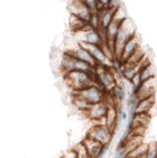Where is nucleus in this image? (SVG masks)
I'll use <instances>...</instances> for the list:
<instances>
[{
  "label": "nucleus",
  "mask_w": 157,
  "mask_h": 158,
  "mask_svg": "<svg viewBox=\"0 0 157 158\" xmlns=\"http://www.w3.org/2000/svg\"><path fill=\"white\" fill-rule=\"evenodd\" d=\"M64 80L67 86L72 89V91H78L84 89L92 84L97 83L95 73L73 70L64 74Z\"/></svg>",
  "instance_id": "1"
},
{
  "label": "nucleus",
  "mask_w": 157,
  "mask_h": 158,
  "mask_svg": "<svg viewBox=\"0 0 157 158\" xmlns=\"http://www.w3.org/2000/svg\"><path fill=\"white\" fill-rule=\"evenodd\" d=\"M134 35H135V28L134 27V25L130 23V20H127L126 18L121 24L120 30L117 34L115 42H114V54H115L116 60L120 61L122 49H124L126 43L129 41L130 38H131Z\"/></svg>",
  "instance_id": "2"
},
{
  "label": "nucleus",
  "mask_w": 157,
  "mask_h": 158,
  "mask_svg": "<svg viewBox=\"0 0 157 158\" xmlns=\"http://www.w3.org/2000/svg\"><path fill=\"white\" fill-rule=\"evenodd\" d=\"M95 78L97 83L106 92H112L113 89L119 83L111 66L102 65V64H98L95 68Z\"/></svg>",
  "instance_id": "3"
},
{
  "label": "nucleus",
  "mask_w": 157,
  "mask_h": 158,
  "mask_svg": "<svg viewBox=\"0 0 157 158\" xmlns=\"http://www.w3.org/2000/svg\"><path fill=\"white\" fill-rule=\"evenodd\" d=\"M74 33H75V38L78 43L98 44V46H102L103 43H105V37H104L103 30L94 29V28H92L90 25L87 26L85 29L74 32Z\"/></svg>",
  "instance_id": "4"
},
{
  "label": "nucleus",
  "mask_w": 157,
  "mask_h": 158,
  "mask_svg": "<svg viewBox=\"0 0 157 158\" xmlns=\"http://www.w3.org/2000/svg\"><path fill=\"white\" fill-rule=\"evenodd\" d=\"M73 93H75L77 95H79L80 97H82L86 102L89 103L90 105L99 103V102H103L105 100L106 95H107V92L98 83L92 84V85L88 86L84 89H81V90L73 91Z\"/></svg>",
  "instance_id": "5"
},
{
  "label": "nucleus",
  "mask_w": 157,
  "mask_h": 158,
  "mask_svg": "<svg viewBox=\"0 0 157 158\" xmlns=\"http://www.w3.org/2000/svg\"><path fill=\"white\" fill-rule=\"evenodd\" d=\"M113 135L114 132L103 123H95L87 132V136L99 141L105 146H108L111 143Z\"/></svg>",
  "instance_id": "6"
},
{
  "label": "nucleus",
  "mask_w": 157,
  "mask_h": 158,
  "mask_svg": "<svg viewBox=\"0 0 157 158\" xmlns=\"http://www.w3.org/2000/svg\"><path fill=\"white\" fill-rule=\"evenodd\" d=\"M109 105L105 102H99L96 104H92L89 109L84 112L88 120L94 123H105V117L108 111Z\"/></svg>",
  "instance_id": "7"
},
{
  "label": "nucleus",
  "mask_w": 157,
  "mask_h": 158,
  "mask_svg": "<svg viewBox=\"0 0 157 158\" xmlns=\"http://www.w3.org/2000/svg\"><path fill=\"white\" fill-rule=\"evenodd\" d=\"M79 44L90 52V53L96 59V61L98 62V64H102V65H106V66H111L112 65L113 60L108 57V56L106 54L104 48H103L102 46H98V44H85V43H79Z\"/></svg>",
  "instance_id": "8"
},
{
  "label": "nucleus",
  "mask_w": 157,
  "mask_h": 158,
  "mask_svg": "<svg viewBox=\"0 0 157 158\" xmlns=\"http://www.w3.org/2000/svg\"><path fill=\"white\" fill-rule=\"evenodd\" d=\"M70 12L89 23L94 11L83 0H73L70 4Z\"/></svg>",
  "instance_id": "9"
},
{
  "label": "nucleus",
  "mask_w": 157,
  "mask_h": 158,
  "mask_svg": "<svg viewBox=\"0 0 157 158\" xmlns=\"http://www.w3.org/2000/svg\"><path fill=\"white\" fill-rule=\"evenodd\" d=\"M66 52H71L74 56H76L77 58H79V59H81V60L85 61L87 63H89L90 65L93 66V67L96 68V66L98 65V62L96 61V59L94 58V56H93L92 54L90 53V52L88 51V49H86L83 46H81V44L78 42L71 49H69V51H66Z\"/></svg>",
  "instance_id": "10"
},
{
  "label": "nucleus",
  "mask_w": 157,
  "mask_h": 158,
  "mask_svg": "<svg viewBox=\"0 0 157 158\" xmlns=\"http://www.w3.org/2000/svg\"><path fill=\"white\" fill-rule=\"evenodd\" d=\"M155 88H156L155 77L151 78L147 81L142 82L141 85L137 88L136 90H134V95L137 99V101L148 98L150 96H154Z\"/></svg>",
  "instance_id": "11"
},
{
  "label": "nucleus",
  "mask_w": 157,
  "mask_h": 158,
  "mask_svg": "<svg viewBox=\"0 0 157 158\" xmlns=\"http://www.w3.org/2000/svg\"><path fill=\"white\" fill-rule=\"evenodd\" d=\"M139 48V42H138V39L134 35L131 38H130V40L126 43L124 49H122V56L120 58V61L121 62H125L129 59L132 54H134L137 49Z\"/></svg>",
  "instance_id": "12"
},
{
  "label": "nucleus",
  "mask_w": 157,
  "mask_h": 158,
  "mask_svg": "<svg viewBox=\"0 0 157 158\" xmlns=\"http://www.w3.org/2000/svg\"><path fill=\"white\" fill-rule=\"evenodd\" d=\"M83 142H84V144L88 150V153H89V157H99L104 152L105 148L107 147L105 145H103L99 141L93 139V138L89 136H86L83 139Z\"/></svg>",
  "instance_id": "13"
},
{
  "label": "nucleus",
  "mask_w": 157,
  "mask_h": 158,
  "mask_svg": "<svg viewBox=\"0 0 157 158\" xmlns=\"http://www.w3.org/2000/svg\"><path fill=\"white\" fill-rule=\"evenodd\" d=\"M118 122H119V112H118V109L116 105H110L105 117V125L113 132H115Z\"/></svg>",
  "instance_id": "14"
},
{
  "label": "nucleus",
  "mask_w": 157,
  "mask_h": 158,
  "mask_svg": "<svg viewBox=\"0 0 157 158\" xmlns=\"http://www.w3.org/2000/svg\"><path fill=\"white\" fill-rule=\"evenodd\" d=\"M118 6H111L103 9L102 11L98 12L100 17V29L99 30H105L114 20L115 11Z\"/></svg>",
  "instance_id": "15"
},
{
  "label": "nucleus",
  "mask_w": 157,
  "mask_h": 158,
  "mask_svg": "<svg viewBox=\"0 0 157 158\" xmlns=\"http://www.w3.org/2000/svg\"><path fill=\"white\" fill-rule=\"evenodd\" d=\"M155 102L154 96H150L148 98L142 99V100L137 101L135 106V110L134 114H140V113H149L151 108L153 107Z\"/></svg>",
  "instance_id": "16"
},
{
  "label": "nucleus",
  "mask_w": 157,
  "mask_h": 158,
  "mask_svg": "<svg viewBox=\"0 0 157 158\" xmlns=\"http://www.w3.org/2000/svg\"><path fill=\"white\" fill-rule=\"evenodd\" d=\"M150 121L149 113H140V114H134L130 123V128L137 127H146L148 126Z\"/></svg>",
  "instance_id": "17"
},
{
  "label": "nucleus",
  "mask_w": 157,
  "mask_h": 158,
  "mask_svg": "<svg viewBox=\"0 0 157 158\" xmlns=\"http://www.w3.org/2000/svg\"><path fill=\"white\" fill-rule=\"evenodd\" d=\"M69 25H70V28L72 30V32L74 33V32L85 29L87 26H89V23L84 21V20L79 18V17L75 16V15L71 14L70 19H69Z\"/></svg>",
  "instance_id": "18"
},
{
  "label": "nucleus",
  "mask_w": 157,
  "mask_h": 158,
  "mask_svg": "<svg viewBox=\"0 0 157 158\" xmlns=\"http://www.w3.org/2000/svg\"><path fill=\"white\" fill-rule=\"evenodd\" d=\"M140 77H141V80L142 82L149 80V79L155 77V69L154 66L152 65V63L149 61L147 62L145 65L142 67V69L140 70Z\"/></svg>",
  "instance_id": "19"
},
{
  "label": "nucleus",
  "mask_w": 157,
  "mask_h": 158,
  "mask_svg": "<svg viewBox=\"0 0 157 158\" xmlns=\"http://www.w3.org/2000/svg\"><path fill=\"white\" fill-rule=\"evenodd\" d=\"M73 150L76 152L77 158H86L89 157V153H88L87 148L84 144V142L81 141L80 143H77V144L72 148Z\"/></svg>",
  "instance_id": "20"
},
{
  "label": "nucleus",
  "mask_w": 157,
  "mask_h": 158,
  "mask_svg": "<svg viewBox=\"0 0 157 158\" xmlns=\"http://www.w3.org/2000/svg\"><path fill=\"white\" fill-rule=\"evenodd\" d=\"M147 158H155L157 157V142H152L147 145L146 151Z\"/></svg>",
  "instance_id": "21"
},
{
  "label": "nucleus",
  "mask_w": 157,
  "mask_h": 158,
  "mask_svg": "<svg viewBox=\"0 0 157 158\" xmlns=\"http://www.w3.org/2000/svg\"><path fill=\"white\" fill-rule=\"evenodd\" d=\"M113 6V0H98L97 6H96V11L100 12L103 9L108 8Z\"/></svg>",
  "instance_id": "22"
},
{
  "label": "nucleus",
  "mask_w": 157,
  "mask_h": 158,
  "mask_svg": "<svg viewBox=\"0 0 157 158\" xmlns=\"http://www.w3.org/2000/svg\"><path fill=\"white\" fill-rule=\"evenodd\" d=\"M130 85H131L132 89H134V90H136V89L138 88L141 85V83H142L141 77H140V73L139 72L136 73L135 75L130 79Z\"/></svg>",
  "instance_id": "23"
},
{
  "label": "nucleus",
  "mask_w": 157,
  "mask_h": 158,
  "mask_svg": "<svg viewBox=\"0 0 157 158\" xmlns=\"http://www.w3.org/2000/svg\"><path fill=\"white\" fill-rule=\"evenodd\" d=\"M88 6H89L93 11L94 12H97L96 11V6H97V2H98V0H83Z\"/></svg>",
  "instance_id": "24"
}]
</instances>
